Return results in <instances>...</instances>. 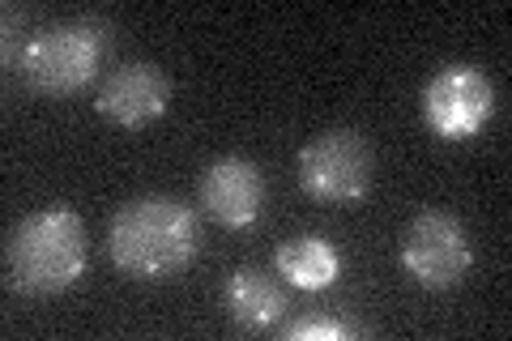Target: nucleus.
Instances as JSON below:
<instances>
[{
    "label": "nucleus",
    "instance_id": "obj_1",
    "mask_svg": "<svg viewBox=\"0 0 512 341\" xmlns=\"http://www.w3.org/2000/svg\"><path fill=\"white\" fill-rule=\"evenodd\" d=\"M201 252L197 209L167 192H146L116 209L107 226V256L133 282H167Z\"/></svg>",
    "mask_w": 512,
    "mask_h": 341
},
{
    "label": "nucleus",
    "instance_id": "obj_2",
    "mask_svg": "<svg viewBox=\"0 0 512 341\" xmlns=\"http://www.w3.org/2000/svg\"><path fill=\"white\" fill-rule=\"evenodd\" d=\"M90 261L86 222L73 205H47L9 226L5 286L30 299H52L82 282Z\"/></svg>",
    "mask_w": 512,
    "mask_h": 341
},
{
    "label": "nucleus",
    "instance_id": "obj_3",
    "mask_svg": "<svg viewBox=\"0 0 512 341\" xmlns=\"http://www.w3.org/2000/svg\"><path fill=\"white\" fill-rule=\"evenodd\" d=\"M111 43V26L99 18H69L39 30L35 39L22 47L18 56V73L35 94H52V99H64V94L86 90L103 69Z\"/></svg>",
    "mask_w": 512,
    "mask_h": 341
},
{
    "label": "nucleus",
    "instance_id": "obj_4",
    "mask_svg": "<svg viewBox=\"0 0 512 341\" xmlns=\"http://www.w3.org/2000/svg\"><path fill=\"white\" fill-rule=\"evenodd\" d=\"M397 261L406 278L423 290H453L474 269V239L466 222L448 209H419L402 239H397Z\"/></svg>",
    "mask_w": 512,
    "mask_h": 341
},
{
    "label": "nucleus",
    "instance_id": "obj_5",
    "mask_svg": "<svg viewBox=\"0 0 512 341\" xmlns=\"http://www.w3.org/2000/svg\"><path fill=\"white\" fill-rule=\"evenodd\" d=\"M299 184L325 205H355L372 192L376 154L359 128H325L295 158Z\"/></svg>",
    "mask_w": 512,
    "mask_h": 341
},
{
    "label": "nucleus",
    "instance_id": "obj_6",
    "mask_svg": "<svg viewBox=\"0 0 512 341\" xmlns=\"http://www.w3.org/2000/svg\"><path fill=\"white\" fill-rule=\"evenodd\" d=\"M423 124L440 141H470L495 116V81L478 64H444L423 86Z\"/></svg>",
    "mask_w": 512,
    "mask_h": 341
},
{
    "label": "nucleus",
    "instance_id": "obj_7",
    "mask_svg": "<svg viewBox=\"0 0 512 341\" xmlns=\"http://www.w3.org/2000/svg\"><path fill=\"white\" fill-rule=\"evenodd\" d=\"M197 205L222 231H248L265 214V171L244 154H222L197 175Z\"/></svg>",
    "mask_w": 512,
    "mask_h": 341
},
{
    "label": "nucleus",
    "instance_id": "obj_8",
    "mask_svg": "<svg viewBox=\"0 0 512 341\" xmlns=\"http://www.w3.org/2000/svg\"><path fill=\"white\" fill-rule=\"evenodd\" d=\"M167 103H171V81L150 60L116 64V69L103 77L99 94H94V111H99L107 124L128 128V133H137V128H150L154 120H163Z\"/></svg>",
    "mask_w": 512,
    "mask_h": 341
},
{
    "label": "nucleus",
    "instance_id": "obj_9",
    "mask_svg": "<svg viewBox=\"0 0 512 341\" xmlns=\"http://www.w3.org/2000/svg\"><path fill=\"white\" fill-rule=\"evenodd\" d=\"M222 307L248 333H269L286 316V290L256 265H239L222 282Z\"/></svg>",
    "mask_w": 512,
    "mask_h": 341
},
{
    "label": "nucleus",
    "instance_id": "obj_10",
    "mask_svg": "<svg viewBox=\"0 0 512 341\" xmlns=\"http://www.w3.org/2000/svg\"><path fill=\"white\" fill-rule=\"evenodd\" d=\"M274 265L282 273V282H291L295 290H308V295H316V290H329L333 282L342 278L338 243L325 239V235H316V231L278 243Z\"/></svg>",
    "mask_w": 512,
    "mask_h": 341
},
{
    "label": "nucleus",
    "instance_id": "obj_11",
    "mask_svg": "<svg viewBox=\"0 0 512 341\" xmlns=\"http://www.w3.org/2000/svg\"><path fill=\"white\" fill-rule=\"evenodd\" d=\"M367 329L359 324H346L338 316H299L286 324V341H350V337H363Z\"/></svg>",
    "mask_w": 512,
    "mask_h": 341
}]
</instances>
